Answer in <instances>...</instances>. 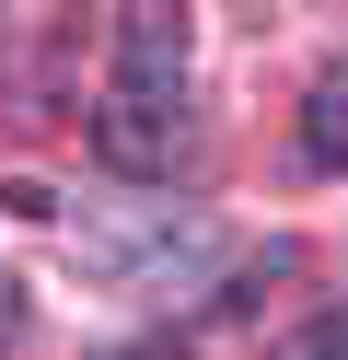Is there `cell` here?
I'll return each mask as SVG.
<instances>
[{
  "label": "cell",
  "mask_w": 348,
  "mask_h": 360,
  "mask_svg": "<svg viewBox=\"0 0 348 360\" xmlns=\"http://www.w3.org/2000/svg\"><path fill=\"white\" fill-rule=\"evenodd\" d=\"M198 151H209V128L186 94H105L93 105V163L128 174V186H174Z\"/></svg>",
  "instance_id": "cell-1"
},
{
  "label": "cell",
  "mask_w": 348,
  "mask_h": 360,
  "mask_svg": "<svg viewBox=\"0 0 348 360\" xmlns=\"http://www.w3.org/2000/svg\"><path fill=\"white\" fill-rule=\"evenodd\" d=\"M209 256H221L209 210H139V233H82V267L116 279V290H174V279H198Z\"/></svg>",
  "instance_id": "cell-2"
},
{
  "label": "cell",
  "mask_w": 348,
  "mask_h": 360,
  "mask_svg": "<svg viewBox=\"0 0 348 360\" xmlns=\"http://www.w3.org/2000/svg\"><path fill=\"white\" fill-rule=\"evenodd\" d=\"M186 70H198L186 0H128L116 12V94H186Z\"/></svg>",
  "instance_id": "cell-3"
},
{
  "label": "cell",
  "mask_w": 348,
  "mask_h": 360,
  "mask_svg": "<svg viewBox=\"0 0 348 360\" xmlns=\"http://www.w3.org/2000/svg\"><path fill=\"white\" fill-rule=\"evenodd\" d=\"M302 151H314L325 174H348V58H325L314 94H302Z\"/></svg>",
  "instance_id": "cell-4"
},
{
  "label": "cell",
  "mask_w": 348,
  "mask_h": 360,
  "mask_svg": "<svg viewBox=\"0 0 348 360\" xmlns=\"http://www.w3.org/2000/svg\"><path fill=\"white\" fill-rule=\"evenodd\" d=\"M290 360H348V302H337V314H314V326H302V349H290Z\"/></svg>",
  "instance_id": "cell-5"
},
{
  "label": "cell",
  "mask_w": 348,
  "mask_h": 360,
  "mask_svg": "<svg viewBox=\"0 0 348 360\" xmlns=\"http://www.w3.org/2000/svg\"><path fill=\"white\" fill-rule=\"evenodd\" d=\"M12 337H23V279L0 267V349H12Z\"/></svg>",
  "instance_id": "cell-6"
}]
</instances>
